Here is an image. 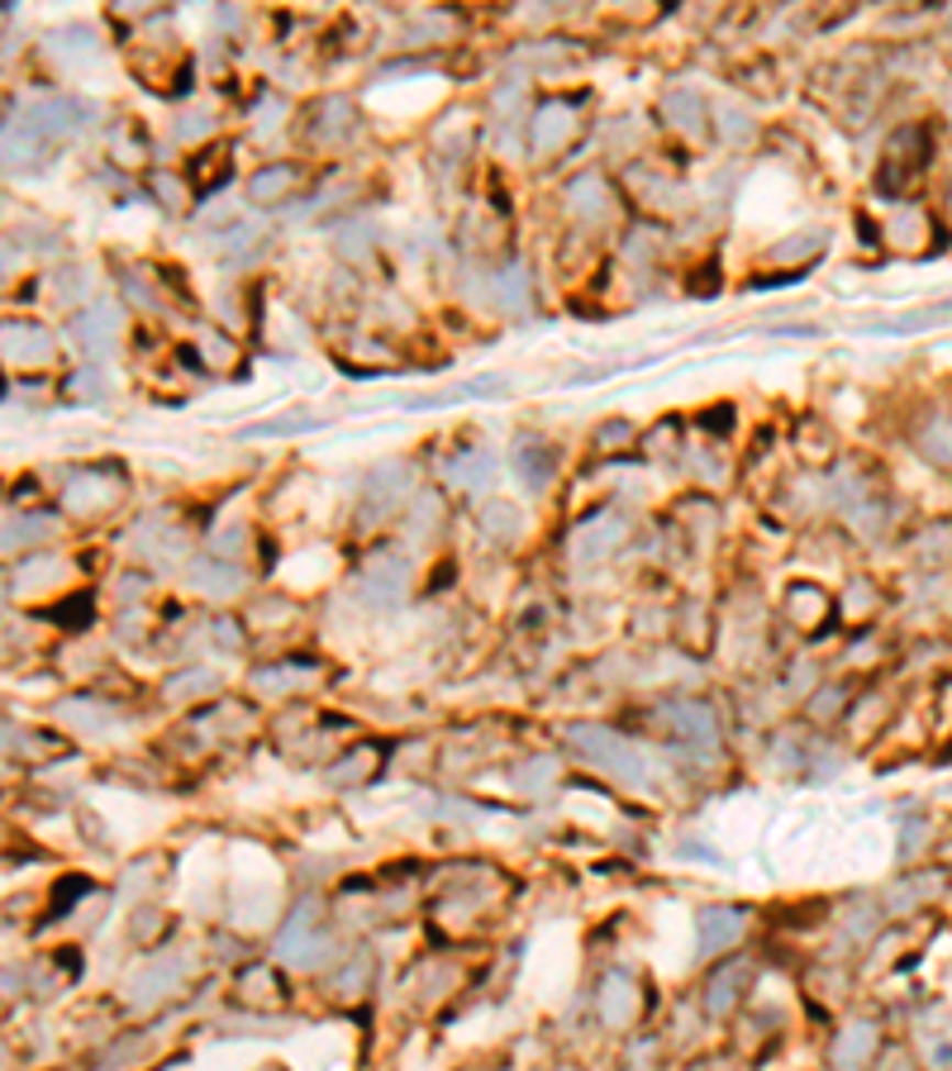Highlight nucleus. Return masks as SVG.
Wrapping results in <instances>:
<instances>
[{
	"mask_svg": "<svg viewBox=\"0 0 952 1071\" xmlns=\"http://www.w3.org/2000/svg\"><path fill=\"white\" fill-rule=\"evenodd\" d=\"M572 748L586 752V758L596 762L600 772L629 781V786H643V781H647L643 758L629 748V738H619L615 729H600V724H576V729H572Z\"/></svg>",
	"mask_w": 952,
	"mask_h": 1071,
	"instance_id": "f257e3e1",
	"label": "nucleus"
},
{
	"mask_svg": "<svg viewBox=\"0 0 952 1071\" xmlns=\"http://www.w3.org/2000/svg\"><path fill=\"white\" fill-rule=\"evenodd\" d=\"M410 590V562L400 553H377L357 572V600H367L372 610H396Z\"/></svg>",
	"mask_w": 952,
	"mask_h": 1071,
	"instance_id": "f03ea898",
	"label": "nucleus"
},
{
	"mask_svg": "<svg viewBox=\"0 0 952 1071\" xmlns=\"http://www.w3.org/2000/svg\"><path fill=\"white\" fill-rule=\"evenodd\" d=\"M639 1009H643L639 981H633L629 972H610V976L600 981V991H596V1019L605 1024V1029H629V1024L639 1019Z\"/></svg>",
	"mask_w": 952,
	"mask_h": 1071,
	"instance_id": "7ed1b4c3",
	"label": "nucleus"
},
{
	"mask_svg": "<svg viewBox=\"0 0 952 1071\" xmlns=\"http://www.w3.org/2000/svg\"><path fill=\"white\" fill-rule=\"evenodd\" d=\"M748 976H753V962H748V958H733V962H724V967H715V972L705 976V995H700L705 1015H710V1019L733 1015V1005L743 1001Z\"/></svg>",
	"mask_w": 952,
	"mask_h": 1071,
	"instance_id": "20e7f679",
	"label": "nucleus"
},
{
	"mask_svg": "<svg viewBox=\"0 0 952 1071\" xmlns=\"http://www.w3.org/2000/svg\"><path fill=\"white\" fill-rule=\"evenodd\" d=\"M876 1052H882V1029L872 1019H857L833 1038L829 1062H833V1071H867L876 1062Z\"/></svg>",
	"mask_w": 952,
	"mask_h": 1071,
	"instance_id": "39448f33",
	"label": "nucleus"
},
{
	"mask_svg": "<svg viewBox=\"0 0 952 1071\" xmlns=\"http://www.w3.org/2000/svg\"><path fill=\"white\" fill-rule=\"evenodd\" d=\"M277 952L281 962H314V952H320V905L300 901L291 909V919H286V929L277 938Z\"/></svg>",
	"mask_w": 952,
	"mask_h": 1071,
	"instance_id": "423d86ee",
	"label": "nucleus"
},
{
	"mask_svg": "<svg viewBox=\"0 0 952 1071\" xmlns=\"http://www.w3.org/2000/svg\"><path fill=\"white\" fill-rule=\"evenodd\" d=\"M748 934V909L743 905H710L700 909V958L733 948Z\"/></svg>",
	"mask_w": 952,
	"mask_h": 1071,
	"instance_id": "0eeeda50",
	"label": "nucleus"
},
{
	"mask_svg": "<svg viewBox=\"0 0 952 1071\" xmlns=\"http://www.w3.org/2000/svg\"><path fill=\"white\" fill-rule=\"evenodd\" d=\"M662 715L676 724V733H686V738H696V743H710L715 748L719 719H715V710L705 700H672V705H662Z\"/></svg>",
	"mask_w": 952,
	"mask_h": 1071,
	"instance_id": "6e6552de",
	"label": "nucleus"
},
{
	"mask_svg": "<svg viewBox=\"0 0 952 1071\" xmlns=\"http://www.w3.org/2000/svg\"><path fill=\"white\" fill-rule=\"evenodd\" d=\"M553 448L547 443H539V439H524L514 448V476H524V486L529 490H543L547 482H553Z\"/></svg>",
	"mask_w": 952,
	"mask_h": 1071,
	"instance_id": "1a4fd4ad",
	"label": "nucleus"
},
{
	"mask_svg": "<svg viewBox=\"0 0 952 1071\" xmlns=\"http://www.w3.org/2000/svg\"><path fill=\"white\" fill-rule=\"evenodd\" d=\"M572 134V110L567 106H543L533 114V153L562 148V139Z\"/></svg>",
	"mask_w": 952,
	"mask_h": 1071,
	"instance_id": "9d476101",
	"label": "nucleus"
},
{
	"mask_svg": "<svg viewBox=\"0 0 952 1071\" xmlns=\"http://www.w3.org/2000/svg\"><path fill=\"white\" fill-rule=\"evenodd\" d=\"M939 324H952V300L900 314V320H882V324H872V334H919V329H939Z\"/></svg>",
	"mask_w": 952,
	"mask_h": 1071,
	"instance_id": "9b49d317",
	"label": "nucleus"
},
{
	"mask_svg": "<svg viewBox=\"0 0 952 1071\" xmlns=\"http://www.w3.org/2000/svg\"><path fill=\"white\" fill-rule=\"evenodd\" d=\"M191 582L206 590V596H239L243 590V572L239 567H229V562H196L191 567Z\"/></svg>",
	"mask_w": 952,
	"mask_h": 1071,
	"instance_id": "f8f14e48",
	"label": "nucleus"
},
{
	"mask_svg": "<svg viewBox=\"0 0 952 1071\" xmlns=\"http://www.w3.org/2000/svg\"><path fill=\"white\" fill-rule=\"evenodd\" d=\"M824 610H829V596H824V590H819V586H810V582H796V586L786 590V615L796 619V625L810 629V625H819V619H824Z\"/></svg>",
	"mask_w": 952,
	"mask_h": 1071,
	"instance_id": "ddd939ff",
	"label": "nucleus"
},
{
	"mask_svg": "<svg viewBox=\"0 0 952 1071\" xmlns=\"http://www.w3.org/2000/svg\"><path fill=\"white\" fill-rule=\"evenodd\" d=\"M619 533H624V519L619 515H600L596 519V529H582L576 533V557H600V553H610V548L619 543Z\"/></svg>",
	"mask_w": 952,
	"mask_h": 1071,
	"instance_id": "4468645a",
	"label": "nucleus"
},
{
	"mask_svg": "<svg viewBox=\"0 0 952 1071\" xmlns=\"http://www.w3.org/2000/svg\"><path fill=\"white\" fill-rule=\"evenodd\" d=\"M367 986H372V952H353V958L334 972V995L339 1001H357Z\"/></svg>",
	"mask_w": 952,
	"mask_h": 1071,
	"instance_id": "2eb2a0df",
	"label": "nucleus"
},
{
	"mask_svg": "<svg viewBox=\"0 0 952 1071\" xmlns=\"http://www.w3.org/2000/svg\"><path fill=\"white\" fill-rule=\"evenodd\" d=\"M291 186H296L291 167H267V172H257V177L248 181V196L257 200V206H272V200H281Z\"/></svg>",
	"mask_w": 952,
	"mask_h": 1071,
	"instance_id": "dca6fc26",
	"label": "nucleus"
},
{
	"mask_svg": "<svg viewBox=\"0 0 952 1071\" xmlns=\"http://www.w3.org/2000/svg\"><path fill=\"white\" fill-rule=\"evenodd\" d=\"M277 995H286L281 991V976H277V967H248L243 972V1001H253V1005H272Z\"/></svg>",
	"mask_w": 952,
	"mask_h": 1071,
	"instance_id": "f3484780",
	"label": "nucleus"
},
{
	"mask_svg": "<svg viewBox=\"0 0 952 1071\" xmlns=\"http://www.w3.org/2000/svg\"><path fill=\"white\" fill-rule=\"evenodd\" d=\"M519 525H524V519H519L514 500H486L481 505V529L496 533V539H514Z\"/></svg>",
	"mask_w": 952,
	"mask_h": 1071,
	"instance_id": "a211bd4d",
	"label": "nucleus"
},
{
	"mask_svg": "<svg viewBox=\"0 0 952 1071\" xmlns=\"http://www.w3.org/2000/svg\"><path fill=\"white\" fill-rule=\"evenodd\" d=\"M377 758H381L377 748H357V752H348L343 762H334L329 781H334V786H353V781H367V776H372V766H377Z\"/></svg>",
	"mask_w": 952,
	"mask_h": 1071,
	"instance_id": "6ab92c4d",
	"label": "nucleus"
},
{
	"mask_svg": "<svg viewBox=\"0 0 952 1071\" xmlns=\"http://www.w3.org/2000/svg\"><path fill=\"white\" fill-rule=\"evenodd\" d=\"M572 210L576 214H600L605 210V181L600 177H576L572 181Z\"/></svg>",
	"mask_w": 952,
	"mask_h": 1071,
	"instance_id": "aec40b11",
	"label": "nucleus"
},
{
	"mask_svg": "<svg viewBox=\"0 0 952 1071\" xmlns=\"http://www.w3.org/2000/svg\"><path fill=\"white\" fill-rule=\"evenodd\" d=\"M819 249H824V229H805L800 239L776 243L772 257H776V263H790V257H810V253H819Z\"/></svg>",
	"mask_w": 952,
	"mask_h": 1071,
	"instance_id": "412c9836",
	"label": "nucleus"
},
{
	"mask_svg": "<svg viewBox=\"0 0 952 1071\" xmlns=\"http://www.w3.org/2000/svg\"><path fill=\"white\" fill-rule=\"evenodd\" d=\"M439 525V500L434 496H420L410 505V515H406V529L414 533V543H424V533Z\"/></svg>",
	"mask_w": 952,
	"mask_h": 1071,
	"instance_id": "4be33fe9",
	"label": "nucleus"
},
{
	"mask_svg": "<svg viewBox=\"0 0 952 1071\" xmlns=\"http://www.w3.org/2000/svg\"><path fill=\"white\" fill-rule=\"evenodd\" d=\"M206 691H214V676L210 672H186V676H177V682H167V696L171 700H191V696H206Z\"/></svg>",
	"mask_w": 952,
	"mask_h": 1071,
	"instance_id": "5701e85b",
	"label": "nucleus"
},
{
	"mask_svg": "<svg viewBox=\"0 0 952 1071\" xmlns=\"http://www.w3.org/2000/svg\"><path fill=\"white\" fill-rule=\"evenodd\" d=\"M667 114H676V120H672V124H682V129H690V124H696V120H700V114H705V106H700V100H696V96H690V91H672V96H667Z\"/></svg>",
	"mask_w": 952,
	"mask_h": 1071,
	"instance_id": "b1692460",
	"label": "nucleus"
},
{
	"mask_svg": "<svg viewBox=\"0 0 952 1071\" xmlns=\"http://www.w3.org/2000/svg\"><path fill=\"white\" fill-rule=\"evenodd\" d=\"M925 453L952 467V419H939V424H933V429L925 433Z\"/></svg>",
	"mask_w": 952,
	"mask_h": 1071,
	"instance_id": "393cba45",
	"label": "nucleus"
},
{
	"mask_svg": "<svg viewBox=\"0 0 952 1071\" xmlns=\"http://www.w3.org/2000/svg\"><path fill=\"white\" fill-rule=\"evenodd\" d=\"M463 462H467V467H453L449 472L457 486H476V482H486V476H490V457L486 453H467Z\"/></svg>",
	"mask_w": 952,
	"mask_h": 1071,
	"instance_id": "a878e982",
	"label": "nucleus"
}]
</instances>
